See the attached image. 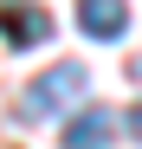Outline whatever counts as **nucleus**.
<instances>
[{
  "label": "nucleus",
  "instance_id": "nucleus-5",
  "mask_svg": "<svg viewBox=\"0 0 142 149\" xmlns=\"http://www.w3.org/2000/svg\"><path fill=\"white\" fill-rule=\"evenodd\" d=\"M129 136H136V143H142V104H136V110H129Z\"/></svg>",
  "mask_w": 142,
  "mask_h": 149
},
{
  "label": "nucleus",
  "instance_id": "nucleus-3",
  "mask_svg": "<svg viewBox=\"0 0 142 149\" xmlns=\"http://www.w3.org/2000/svg\"><path fill=\"white\" fill-rule=\"evenodd\" d=\"M110 136H116V110H103V104H90L65 123V149H110Z\"/></svg>",
  "mask_w": 142,
  "mask_h": 149
},
{
  "label": "nucleus",
  "instance_id": "nucleus-1",
  "mask_svg": "<svg viewBox=\"0 0 142 149\" xmlns=\"http://www.w3.org/2000/svg\"><path fill=\"white\" fill-rule=\"evenodd\" d=\"M84 91H90V71H84L78 58H71V65H52V71H39V78L26 84V97L13 104V117H19V123H45V117L71 110Z\"/></svg>",
  "mask_w": 142,
  "mask_h": 149
},
{
  "label": "nucleus",
  "instance_id": "nucleus-4",
  "mask_svg": "<svg viewBox=\"0 0 142 149\" xmlns=\"http://www.w3.org/2000/svg\"><path fill=\"white\" fill-rule=\"evenodd\" d=\"M0 33H7V45H45L52 39V19H45L39 7H0Z\"/></svg>",
  "mask_w": 142,
  "mask_h": 149
},
{
  "label": "nucleus",
  "instance_id": "nucleus-2",
  "mask_svg": "<svg viewBox=\"0 0 142 149\" xmlns=\"http://www.w3.org/2000/svg\"><path fill=\"white\" fill-rule=\"evenodd\" d=\"M84 39H123L129 33V0H78Z\"/></svg>",
  "mask_w": 142,
  "mask_h": 149
}]
</instances>
